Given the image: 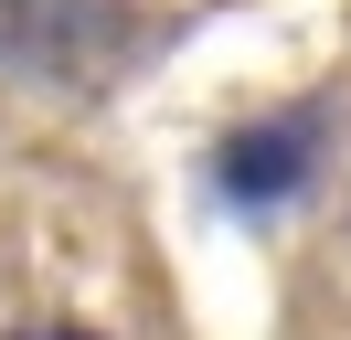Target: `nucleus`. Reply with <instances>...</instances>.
I'll return each instance as SVG.
<instances>
[{
  "mask_svg": "<svg viewBox=\"0 0 351 340\" xmlns=\"http://www.w3.org/2000/svg\"><path fill=\"white\" fill-rule=\"evenodd\" d=\"M308 138H319V117H287V127H266V138H234V170H223V181L234 191H287Z\"/></svg>",
  "mask_w": 351,
  "mask_h": 340,
  "instance_id": "f257e3e1",
  "label": "nucleus"
}]
</instances>
